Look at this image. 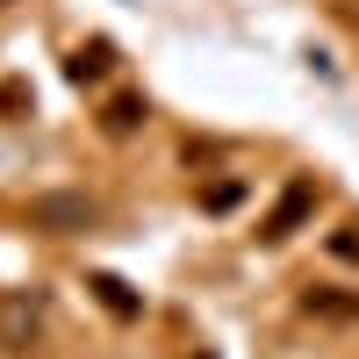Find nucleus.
Masks as SVG:
<instances>
[{
  "label": "nucleus",
  "mask_w": 359,
  "mask_h": 359,
  "mask_svg": "<svg viewBox=\"0 0 359 359\" xmlns=\"http://www.w3.org/2000/svg\"><path fill=\"white\" fill-rule=\"evenodd\" d=\"M316 201H323V187H316L309 172H294L287 187L273 194V208L259 216V245H287V237H294V230H302V223L316 216Z\"/></svg>",
  "instance_id": "1"
},
{
  "label": "nucleus",
  "mask_w": 359,
  "mask_h": 359,
  "mask_svg": "<svg viewBox=\"0 0 359 359\" xmlns=\"http://www.w3.org/2000/svg\"><path fill=\"white\" fill-rule=\"evenodd\" d=\"M29 223H43L50 237H79V230H94V201H79V194H43V201H29Z\"/></svg>",
  "instance_id": "2"
},
{
  "label": "nucleus",
  "mask_w": 359,
  "mask_h": 359,
  "mask_svg": "<svg viewBox=\"0 0 359 359\" xmlns=\"http://www.w3.org/2000/svg\"><path fill=\"white\" fill-rule=\"evenodd\" d=\"M144 123H151V101H144V94H115L101 108V137H137Z\"/></svg>",
  "instance_id": "3"
},
{
  "label": "nucleus",
  "mask_w": 359,
  "mask_h": 359,
  "mask_svg": "<svg viewBox=\"0 0 359 359\" xmlns=\"http://www.w3.org/2000/svg\"><path fill=\"white\" fill-rule=\"evenodd\" d=\"M108 65H115V43H79L72 57H65V72H72V86H94V79H108Z\"/></svg>",
  "instance_id": "4"
},
{
  "label": "nucleus",
  "mask_w": 359,
  "mask_h": 359,
  "mask_svg": "<svg viewBox=\"0 0 359 359\" xmlns=\"http://www.w3.org/2000/svg\"><path fill=\"white\" fill-rule=\"evenodd\" d=\"M86 287H94V302H101L108 316H144V294H130V287L115 280V273H94Z\"/></svg>",
  "instance_id": "5"
},
{
  "label": "nucleus",
  "mask_w": 359,
  "mask_h": 359,
  "mask_svg": "<svg viewBox=\"0 0 359 359\" xmlns=\"http://www.w3.org/2000/svg\"><path fill=\"white\" fill-rule=\"evenodd\" d=\"M302 309H316V316H359V294H323V287H309Z\"/></svg>",
  "instance_id": "6"
},
{
  "label": "nucleus",
  "mask_w": 359,
  "mask_h": 359,
  "mask_svg": "<svg viewBox=\"0 0 359 359\" xmlns=\"http://www.w3.org/2000/svg\"><path fill=\"white\" fill-rule=\"evenodd\" d=\"M323 245H331V259H345V266H359V223H338L331 237H323Z\"/></svg>",
  "instance_id": "7"
},
{
  "label": "nucleus",
  "mask_w": 359,
  "mask_h": 359,
  "mask_svg": "<svg viewBox=\"0 0 359 359\" xmlns=\"http://www.w3.org/2000/svg\"><path fill=\"white\" fill-rule=\"evenodd\" d=\"M8 108H36V94H29V79H8V86H0V115H8Z\"/></svg>",
  "instance_id": "8"
},
{
  "label": "nucleus",
  "mask_w": 359,
  "mask_h": 359,
  "mask_svg": "<svg viewBox=\"0 0 359 359\" xmlns=\"http://www.w3.org/2000/svg\"><path fill=\"white\" fill-rule=\"evenodd\" d=\"M0 8H8V0H0Z\"/></svg>",
  "instance_id": "9"
}]
</instances>
